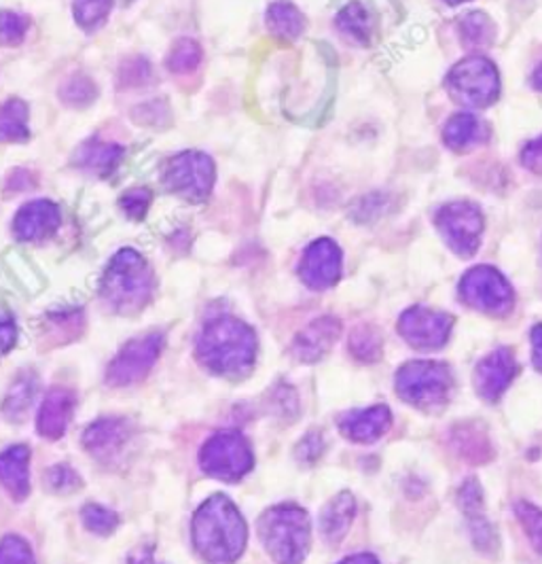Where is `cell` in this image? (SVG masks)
<instances>
[{"label": "cell", "mask_w": 542, "mask_h": 564, "mask_svg": "<svg viewBox=\"0 0 542 564\" xmlns=\"http://www.w3.org/2000/svg\"><path fill=\"white\" fill-rule=\"evenodd\" d=\"M246 522L223 495L201 504L193 518V545L208 564L235 563L246 548Z\"/></svg>", "instance_id": "cell-1"}, {"label": "cell", "mask_w": 542, "mask_h": 564, "mask_svg": "<svg viewBox=\"0 0 542 564\" xmlns=\"http://www.w3.org/2000/svg\"><path fill=\"white\" fill-rule=\"evenodd\" d=\"M257 335L251 327L231 317H219L203 327L198 338V358L219 376H237L253 367Z\"/></svg>", "instance_id": "cell-2"}, {"label": "cell", "mask_w": 542, "mask_h": 564, "mask_svg": "<svg viewBox=\"0 0 542 564\" xmlns=\"http://www.w3.org/2000/svg\"><path fill=\"white\" fill-rule=\"evenodd\" d=\"M258 534L278 564H301L310 552V516L297 505H278L267 509L258 520Z\"/></svg>", "instance_id": "cell-3"}, {"label": "cell", "mask_w": 542, "mask_h": 564, "mask_svg": "<svg viewBox=\"0 0 542 564\" xmlns=\"http://www.w3.org/2000/svg\"><path fill=\"white\" fill-rule=\"evenodd\" d=\"M100 294L119 314H134L144 308L153 294V274L143 255L134 248L119 251L104 272Z\"/></svg>", "instance_id": "cell-4"}, {"label": "cell", "mask_w": 542, "mask_h": 564, "mask_svg": "<svg viewBox=\"0 0 542 564\" xmlns=\"http://www.w3.org/2000/svg\"><path fill=\"white\" fill-rule=\"evenodd\" d=\"M452 388V369L441 361H409L397 372L400 399L427 412L441 410L450 401Z\"/></svg>", "instance_id": "cell-5"}, {"label": "cell", "mask_w": 542, "mask_h": 564, "mask_svg": "<svg viewBox=\"0 0 542 564\" xmlns=\"http://www.w3.org/2000/svg\"><path fill=\"white\" fill-rule=\"evenodd\" d=\"M445 88L457 104L468 109H486L500 96V77L494 62L473 56L457 62L447 75Z\"/></svg>", "instance_id": "cell-6"}, {"label": "cell", "mask_w": 542, "mask_h": 564, "mask_svg": "<svg viewBox=\"0 0 542 564\" xmlns=\"http://www.w3.org/2000/svg\"><path fill=\"white\" fill-rule=\"evenodd\" d=\"M460 299L479 312L507 317L513 310V287L496 267L477 266L460 280Z\"/></svg>", "instance_id": "cell-7"}, {"label": "cell", "mask_w": 542, "mask_h": 564, "mask_svg": "<svg viewBox=\"0 0 542 564\" xmlns=\"http://www.w3.org/2000/svg\"><path fill=\"white\" fill-rule=\"evenodd\" d=\"M200 465L210 477L237 482L253 467L251 444L240 431H219L201 447Z\"/></svg>", "instance_id": "cell-8"}, {"label": "cell", "mask_w": 542, "mask_h": 564, "mask_svg": "<svg viewBox=\"0 0 542 564\" xmlns=\"http://www.w3.org/2000/svg\"><path fill=\"white\" fill-rule=\"evenodd\" d=\"M214 175V162L210 155L201 151H185L168 162L164 183L178 198L200 204L212 193Z\"/></svg>", "instance_id": "cell-9"}, {"label": "cell", "mask_w": 542, "mask_h": 564, "mask_svg": "<svg viewBox=\"0 0 542 564\" xmlns=\"http://www.w3.org/2000/svg\"><path fill=\"white\" fill-rule=\"evenodd\" d=\"M434 225L445 244L464 259L479 251L484 214L473 202H450L434 212Z\"/></svg>", "instance_id": "cell-10"}, {"label": "cell", "mask_w": 542, "mask_h": 564, "mask_svg": "<svg viewBox=\"0 0 542 564\" xmlns=\"http://www.w3.org/2000/svg\"><path fill=\"white\" fill-rule=\"evenodd\" d=\"M164 349L162 333H148L128 342L114 356L107 369V383L111 386H130L141 383L157 363Z\"/></svg>", "instance_id": "cell-11"}, {"label": "cell", "mask_w": 542, "mask_h": 564, "mask_svg": "<svg viewBox=\"0 0 542 564\" xmlns=\"http://www.w3.org/2000/svg\"><path fill=\"white\" fill-rule=\"evenodd\" d=\"M454 329V317L447 312L413 306L399 319L400 338L418 351H436L447 344Z\"/></svg>", "instance_id": "cell-12"}, {"label": "cell", "mask_w": 542, "mask_h": 564, "mask_svg": "<svg viewBox=\"0 0 542 564\" xmlns=\"http://www.w3.org/2000/svg\"><path fill=\"white\" fill-rule=\"evenodd\" d=\"M299 276L314 291L331 289L342 276V248L331 237L316 240L303 253Z\"/></svg>", "instance_id": "cell-13"}, {"label": "cell", "mask_w": 542, "mask_h": 564, "mask_svg": "<svg viewBox=\"0 0 542 564\" xmlns=\"http://www.w3.org/2000/svg\"><path fill=\"white\" fill-rule=\"evenodd\" d=\"M517 372L519 365L513 351L498 349L477 363L473 374V386L484 401L494 403L507 392L509 386L513 385Z\"/></svg>", "instance_id": "cell-14"}, {"label": "cell", "mask_w": 542, "mask_h": 564, "mask_svg": "<svg viewBox=\"0 0 542 564\" xmlns=\"http://www.w3.org/2000/svg\"><path fill=\"white\" fill-rule=\"evenodd\" d=\"M457 505H460V509L466 518L473 545L479 552H486V554L496 552L500 548L498 545V534L494 531L491 522L487 520L486 511H484V493H482V486H479L477 479L471 477L460 486Z\"/></svg>", "instance_id": "cell-15"}, {"label": "cell", "mask_w": 542, "mask_h": 564, "mask_svg": "<svg viewBox=\"0 0 542 564\" xmlns=\"http://www.w3.org/2000/svg\"><path fill=\"white\" fill-rule=\"evenodd\" d=\"M130 427L123 418H102L93 422L84 435V444L91 456L102 463L117 458L130 442Z\"/></svg>", "instance_id": "cell-16"}, {"label": "cell", "mask_w": 542, "mask_h": 564, "mask_svg": "<svg viewBox=\"0 0 542 564\" xmlns=\"http://www.w3.org/2000/svg\"><path fill=\"white\" fill-rule=\"evenodd\" d=\"M342 335V323L335 317H322L306 327L292 344V355L301 363H316L327 355Z\"/></svg>", "instance_id": "cell-17"}, {"label": "cell", "mask_w": 542, "mask_h": 564, "mask_svg": "<svg viewBox=\"0 0 542 564\" xmlns=\"http://www.w3.org/2000/svg\"><path fill=\"white\" fill-rule=\"evenodd\" d=\"M392 424V414L386 406H373L367 410H352L340 418V431L354 444H373Z\"/></svg>", "instance_id": "cell-18"}, {"label": "cell", "mask_w": 542, "mask_h": 564, "mask_svg": "<svg viewBox=\"0 0 542 564\" xmlns=\"http://www.w3.org/2000/svg\"><path fill=\"white\" fill-rule=\"evenodd\" d=\"M59 208L49 200H34L18 210L13 221V234L20 240H43L54 236L59 228Z\"/></svg>", "instance_id": "cell-19"}, {"label": "cell", "mask_w": 542, "mask_h": 564, "mask_svg": "<svg viewBox=\"0 0 542 564\" xmlns=\"http://www.w3.org/2000/svg\"><path fill=\"white\" fill-rule=\"evenodd\" d=\"M77 397L73 390L56 386L52 388L41 406V412L36 416V429L43 438L47 440H57L66 433L68 422L73 418V410H75Z\"/></svg>", "instance_id": "cell-20"}, {"label": "cell", "mask_w": 542, "mask_h": 564, "mask_svg": "<svg viewBox=\"0 0 542 564\" xmlns=\"http://www.w3.org/2000/svg\"><path fill=\"white\" fill-rule=\"evenodd\" d=\"M0 486L15 499L24 501L30 493V450L13 445L0 454Z\"/></svg>", "instance_id": "cell-21"}, {"label": "cell", "mask_w": 542, "mask_h": 564, "mask_svg": "<svg viewBox=\"0 0 542 564\" xmlns=\"http://www.w3.org/2000/svg\"><path fill=\"white\" fill-rule=\"evenodd\" d=\"M489 136H491V130L486 119L471 115V113L454 115L443 128L445 145L457 153H466L471 148L486 145Z\"/></svg>", "instance_id": "cell-22"}, {"label": "cell", "mask_w": 542, "mask_h": 564, "mask_svg": "<svg viewBox=\"0 0 542 564\" xmlns=\"http://www.w3.org/2000/svg\"><path fill=\"white\" fill-rule=\"evenodd\" d=\"M356 516V501L350 493L338 495L320 513V533L327 543H340Z\"/></svg>", "instance_id": "cell-23"}, {"label": "cell", "mask_w": 542, "mask_h": 564, "mask_svg": "<svg viewBox=\"0 0 542 564\" xmlns=\"http://www.w3.org/2000/svg\"><path fill=\"white\" fill-rule=\"evenodd\" d=\"M123 157V148L113 143H100V141H89L77 153V164L98 177H104L113 173L117 164Z\"/></svg>", "instance_id": "cell-24"}, {"label": "cell", "mask_w": 542, "mask_h": 564, "mask_svg": "<svg viewBox=\"0 0 542 564\" xmlns=\"http://www.w3.org/2000/svg\"><path fill=\"white\" fill-rule=\"evenodd\" d=\"M267 29L283 41H295L306 32V18L292 2L278 0L267 9Z\"/></svg>", "instance_id": "cell-25"}, {"label": "cell", "mask_w": 542, "mask_h": 564, "mask_svg": "<svg viewBox=\"0 0 542 564\" xmlns=\"http://www.w3.org/2000/svg\"><path fill=\"white\" fill-rule=\"evenodd\" d=\"M29 104L11 98L0 104V143H24L29 139Z\"/></svg>", "instance_id": "cell-26"}, {"label": "cell", "mask_w": 542, "mask_h": 564, "mask_svg": "<svg viewBox=\"0 0 542 564\" xmlns=\"http://www.w3.org/2000/svg\"><path fill=\"white\" fill-rule=\"evenodd\" d=\"M338 29L342 30L347 38H352L354 43L367 45L372 41L373 20L372 13L367 11V7L358 0H352L350 4H345L340 15H338Z\"/></svg>", "instance_id": "cell-27"}, {"label": "cell", "mask_w": 542, "mask_h": 564, "mask_svg": "<svg viewBox=\"0 0 542 564\" xmlns=\"http://www.w3.org/2000/svg\"><path fill=\"white\" fill-rule=\"evenodd\" d=\"M460 38L468 49H484L494 41V24L482 11L466 13L460 20Z\"/></svg>", "instance_id": "cell-28"}, {"label": "cell", "mask_w": 542, "mask_h": 564, "mask_svg": "<svg viewBox=\"0 0 542 564\" xmlns=\"http://www.w3.org/2000/svg\"><path fill=\"white\" fill-rule=\"evenodd\" d=\"M456 445L457 452L473 463H484L491 456V447H489L486 435L482 431H477L475 424L457 427Z\"/></svg>", "instance_id": "cell-29"}, {"label": "cell", "mask_w": 542, "mask_h": 564, "mask_svg": "<svg viewBox=\"0 0 542 564\" xmlns=\"http://www.w3.org/2000/svg\"><path fill=\"white\" fill-rule=\"evenodd\" d=\"M201 62L200 45L191 38H180L168 58V68L174 75H189L193 73Z\"/></svg>", "instance_id": "cell-30"}, {"label": "cell", "mask_w": 542, "mask_h": 564, "mask_svg": "<svg viewBox=\"0 0 542 564\" xmlns=\"http://www.w3.org/2000/svg\"><path fill=\"white\" fill-rule=\"evenodd\" d=\"M111 7L113 0H75V20L81 29L96 30L107 22Z\"/></svg>", "instance_id": "cell-31"}, {"label": "cell", "mask_w": 542, "mask_h": 564, "mask_svg": "<svg viewBox=\"0 0 542 564\" xmlns=\"http://www.w3.org/2000/svg\"><path fill=\"white\" fill-rule=\"evenodd\" d=\"M350 349L361 361H375L381 355V338L373 327H358L350 338Z\"/></svg>", "instance_id": "cell-32"}, {"label": "cell", "mask_w": 542, "mask_h": 564, "mask_svg": "<svg viewBox=\"0 0 542 564\" xmlns=\"http://www.w3.org/2000/svg\"><path fill=\"white\" fill-rule=\"evenodd\" d=\"M32 399H34V378H20L9 390V397L4 403V414L11 420H20L29 410Z\"/></svg>", "instance_id": "cell-33"}, {"label": "cell", "mask_w": 542, "mask_h": 564, "mask_svg": "<svg viewBox=\"0 0 542 564\" xmlns=\"http://www.w3.org/2000/svg\"><path fill=\"white\" fill-rule=\"evenodd\" d=\"M515 516L528 534L530 543L534 545V550L542 554V509L521 501V504L515 505Z\"/></svg>", "instance_id": "cell-34"}, {"label": "cell", "mask_w": 542, "mask_h": 564, "mask_svg": "<svg viewBox=\"0 0 542 564\" xmlns=\"http://www.w3.org/2000/svg\"><path fill=\"white\" fill-rule=\"evenodd\" d=\"M84 524L96 534H111L119 527V518L111 509H104L102 505H86L84 511Z\"/></svg>", "instance_id": "cell-35"}, {"label": "cell", "mask_w": 542, "mask_h": 564, "mask_svg": "<svg viewBox=\"0 0 542 564\" xmlns=\"http://www.w3.org/2000/svg\"><path fill=\"white\" fill-rule=\"evenodd\" d=\"M29 20L15 11H0V43L2 45H20L26 36Z\"/></svg>", "instance_id": "cell-36"}, {"label": "cell", "mask_w": 542, "mask_h": 564, "mask_svg": "<svg viewBox=\"0 0 542 564\" xmlns=\"http://www.w3.org/2000/svg\"><path fill=\"white\" fill-rule=\"evenodd\" d=\"M0 564H36L29 543L22 537L9 534L0 541Z\"/></svg>", "instance_id": "cell-37"}, {"label": "cell", "mask_w": 542, "mask_h": 564, "mask_svg": "<svg viewBox=\"0 0 542 564\" xmlns=\"http://www.w3.org/2000/svg\"><path fill=\"white\" fill-rule=\"evenodd\" d=\"M62 98H64V102H68L73 107H87L96 98V86L87 77L77 75L64 84Z\"/></svg>", "instance_id": "cell-38"}, {"label": "cell", "mask_w": 542, "mask_h": 564, "mask_svg": "<svg viewBox=\"0 0 542 564\" xmlns=\"http://www.w3.org/2000/svg\"><path fill=\"white\" fill-rule=\"evenodd\" d=\"M151 207V191L144 189V187H136V189H130L123 198H121V208L123 212L134 219V221H141L146 210Z\"/></svg>", "instance_id": "cell-39"}, {"label": "cell", "mask_w": 542, "mask_h": 564, "mask_svg": "<svg viewBox=\"0 0 542 564\" xmlns=\"http://www.w3.org/2000/svg\"><path fill=\"white\" fill-rule=\"evenodd\" d=\"M47 484L52 486V490L56 493H73L81 486V479L79 475L75 474L70 467L66 465H56L49 469L47 474Z\"/></svg>", "instance_id": "cell-40"}, {"label": "cell", "mask_w": 542, "mask_h": 564, "mask_svg": "<svg viewBox=\"0 0 542 564\" xmlns=\"http://www.w3.org/2000/svg\"><path fill=\"white\" fill-rule=\"evenodd\" d=\"M521 164L534 175H542V136L528 143L521 151Z\"/></svg>", "instance_id": "cell-41"}, {"label": "cell", "mask_w": 542, "mask_h": 564, "mask_svg": "<svg viewBox=\"0 0 542 564\" xmlns=\"http://www.w3.org/2000/svg\"><path fill=\"white\" fill-rule=\"evenodd\" d=\"M322 450H324L322 438H320L318 433H310V435L299 444V456H301L306 463H314Z\"/></svg>", "instance_id": "cell-42"}, {"label": "cell", "mask_w": 542, "mask_h": 564, "mask_svg": "<svg viewBox=\"0 0 542 564\" xmlns=\"http://www.w3.org/2000/svg\"><path fill=\"white\" fill-rule=\"evenodd\" d=\"M18 340L15 323L9 319H0V355L9 353Z\"/></svg>", "instance_id": "cell-43"}, {"label": "cell", "mask_w": 542, "mask_h": 564, "mask_svg": "<svg viewBox=\"0 0 542 564\" xmlns=\"http://www.w3.org/2000/svg\"><path fill=\"white\" fill-rule=\"evenodd\" d=\"M532 363L537 372L542 374V325L532 329Z\"/></svg>", "instance_id": "cell-44"}, {"label": "cell", "mask_w": 542, "mask_h": 564, "mask_svg": "<svg viewBox=\"0 0 542 564\" xmlns=\"http://www.w3.org/2000/svg\"><path fill=\"white\" fill-rule=\"evenodd\" d=\"M340 564H379V561L372 554H356V556H350Z\"/></svg>", "instance_id": "cell-45"}, {"label": "cell", "mask_w": 542, "mask_h": 564, "mask_svg": "<svg viewBox=\"0 0 542 564\" xmlns=\"http://www.w3.org/2000/svg\"><path fill=\"white\" fill-rule=\"evenodd\" d=\"M532 84H534V88L541 89L542 91V64L534 70V75H532Z\"/></svg>", "instance_id": "cell-46"}, {"label": "cell", "mask_w": 542, "mask_h": 564, "mask_svg": "<svg viewBox=\"0 0 542 564\" xmlns=\"http://www.w3.org/2000/svg\"><path fill=\"white\" fill-rule=\"evenodd\" d=\"M447 4H462V2H468V0H445Z\"/></svg>", "instance_id": "cell-47"}]
</instances>
